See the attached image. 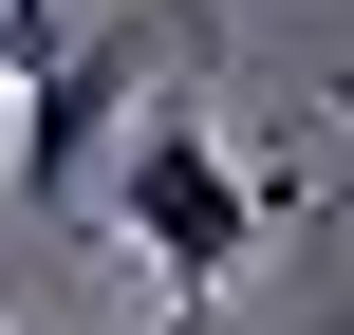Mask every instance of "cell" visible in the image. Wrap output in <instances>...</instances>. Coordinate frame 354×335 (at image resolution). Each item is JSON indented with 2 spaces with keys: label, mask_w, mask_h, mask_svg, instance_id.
Masks as SVG:
<instances>
[{
  "label": "cell",
  "mask_w": 354,
  "mask_h": 335,
  "mask_svg": "<svg viewBox=\"0 0 354 335\" xmlns=\"http://www.w3.org/2000/svg\"><path fill=\"white\" fill-rule=\"evenodd\" d=\"M112 224L168 261V298H224V280L261 261V186H243V168L187 131V112H149V131L112 149Z\"/></svg>",
  "instance_id": "1"
},
{
  "label": "cell",
  "mask_w": 354,
  "mask_h": 335,
  "mask_svg": "<svg viewBox=\"0 0 354 335\" xmlns=\"http://www.w3.org/2000/svg\"><path fill=\"white\" fill-rule=\"evenodd\" d=\"M112 93H131V37H93L56 93H19V186H37V205H75V186H93V131H112Z\"/></svg>",
  "instance_id": "2"
},
{
  "label": "cell",
  "mask_w": 354,
  "mask_h": 335,
  "mask_svg": "<svg viewBox=\"0 0 354 335\" xmlns=\"http://www.w3.org/2000/svg\"><path fill=\"white\" fill-rule=\"evenodd\" d=\"M317 205H336V224H354V168H336V186H317Z\"/></svg>",
  "instance_id": "3"
}]
</instances>
